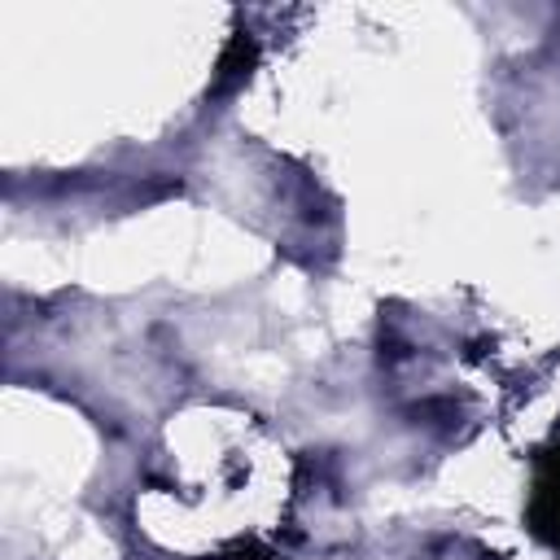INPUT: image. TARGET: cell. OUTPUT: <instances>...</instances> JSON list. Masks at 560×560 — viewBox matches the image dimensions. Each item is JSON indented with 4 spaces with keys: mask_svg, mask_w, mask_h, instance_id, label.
<instances>
[{
    "mask_svg": "<svg viewBox=\"0 0 560 560\" xmlns=\"http://www.w3.org/2000/svg\"><path fill=\"white\" fill-rule=\"evenodd\" d=\"M223 560H271V556H267L262 547H254V542H249V547H236V551H228Z\"/></svg>",
    "mask_w": 560,
    "mask_h": 560,
    "instance_id": "3957f363",
    "label": "cell"
},
{
    "mask_svg": "<svg viewBox=\"0 0 560 560\" xmlns=\"http://www.w3.org/2000/svg\"><path fill=\"white\" fill-rule=\"evenodd\" d=\"M254 66H258V39H254L249 31H241V26H236V31L228 35V44L219 48L210 92H232L236 83H245V79L254 74Z\"/></svg>",
    "mask_w": 560,
    "mask_h": 560,
    "instance_id": "6da1fadb",
    "label": "cell"
},
{
    "mask_svg": "<svg viewBox=\"0 0 560 560\" xmlns=\"http://www.w3.org/2000/svg\"><path fill=\"white\" fill-rule=\"evenodd\" d=\"M534 529L551 542H560V451L542 459V472H538V490H534Z\"/></svg>",
    "mask_w": 560,
    "mask_h": 560,
    "instance_id": "7a4b0ae2",
    "label": "cell"
}]
</instances>
